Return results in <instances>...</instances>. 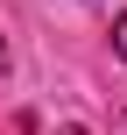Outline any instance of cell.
Returning a JSON list of instances; mask_svg holds the SVG:
<instances>
[{"mask_svg":"<svg viewBox=\"0 0 127 135\" xmlns=\"http://www.w3.org/2000/svg\"><path fill=\"white\" fill-rule=\"evenodd\" d=\"M0 71H7V36H0Z\"/></svg>","mask_w":127,"mask_h":135,"instance_id":"cell-2","label":"cell"},{"mask_svg":"<svg viewBox=\"0 0 127 135\" xmlns=\"http://www.w3.org/2000/svg\"><path fill=\"white\" fill-rule=\"evenodd\" d=\"M57 135H85V128H57Z\"/></svg>","mask_w":127,"mask_h":135,"instance_id":"cell-3","label":"cell"},{"mask_svg":"<svg viewBox=\"0 0 127 135\" xmlns=\"http://www.w3.org/2000/svg\"><path fill=\"white\" fill-rule=\"evenodd\" d=\"M113 50L127 57V7H120V21H113Z\"/></svg>","mask_w":127,"mask_h":135,"instance_id":"cell-1","label":"cell"}]
</instances>
